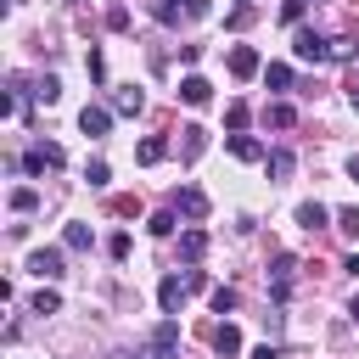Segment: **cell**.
I'll return each instance as SVG.
<instances>
[{"label":"cell","instance_id":"d6a6232c","mask_svg":"<svg viewBox=\"0 0 359 359\" xmlns=\"http://www.w3.org/2000/svg\"><path fill=\"white\" fill-rule=\"evenodd\" d=\"M107 258H129V236H123V230L107 241Z\"/></svg>","mask_w":359,"mask_h":359},{"label":"cell","instance_id":"3957f363","mask_svg":"<svg viewBox=\"0 0 359 359\" xmlns=\"http://www.w3.org/2000/svg\"><path fill=\"white\" fill-rule=\"evenodd\" d=\"M28 275L56 280V275H62V247H39V252H28Z\"/></svg>","mask_w":359,"mask_h":359},{"label":"cell","instance_id":"8fae6325","mask_svg":"<svg viewBox=\"0 0 359 359\" xmlns=\"http://www.w3.org/2000/svg\"><path fill=\"white\" fill-rule=\"evenodd\" d=\"M202 252H208V230H196V224H191V230H180V258H185V264H196Z\"/></svg>","mask_w":359,"mask_h":359},{"label":"cell","instance_id":"7402d4cb","mask_svg":"<svg viewBox=\"0 0 359 359\" xmlns=\"http://www.w3.org/2000/svg\"><path fill=\"white\" fill-rule=\"evenodd\" d=\"M202 146H208V129H202V123H191V129H185V163H191V157H202Z\"/></svg>","mask_w":359,"mask_h":359},{"label":"cell","instance_id":"e575fe53","mask_svg":"<svg viewBox=\"0 0 359 359\" xmlns=\"http://www.w3.org/2000/svg\"><path fill=\"white\" fill-rule=\"evenodd\" d=\"M348 180H359V157H348Z\"/></svg>","mask_w":359,"mask_h":359},{"label":"cell","instance_id":"6da1fadb","mask_svg":"<svg viewBox=\"0 0 359 359\" xmlns=\"http://www.w3.org/2000/svg\"><path fill=\"white\" fill-rule=\"evenodd\" d=\"M292 56H297V62H331V39L314 34V28H297V34H292Z\"/></svg>","mask_w":359,"mask_h":359},{"label":"cell","instance_id":"7c38bea8","mask_svg":"<svg viewBox=\"0 0 359 359\" xmlns=\"http://www.w3.org/2000/svg\"><path fill=\"white\" fill-rule=\"evenodd\" d=\"M213 353H219V359H236V353H241V331H236L230 320L213 331Z\"/></svg>","mask_w":359,"mask_h":359},{"label":"cell","instance_id":"8d00e7d4","mask_svg":"<svg viewBox=\"0 0 359 359\" xmlns=\"http://www.w3.org/2000/svg\"><path fill=\"white\" fill-rule=\"evenodd\" d=\"M348 314H353V320H359V297H353V309H348Z\"/></svg>","mask_w":359,"mask_h":359},{"label":"cell","instance_id":"f1b7e54d","mask_svg":"<svg viewBox=\"0 0 359 359\" xmlns=\"http://www.w3.org/2000/svg\"><path fill=\"white\" fill-rule=\"evenodd\" d=\"M146 230H151V236H174V213H151Z\"/></svg>","mask_w":359,"mask_h":359},{"label":"cell","instance_id":"f546056e","mask_svg":"<svg viewBox=\"0 0 359 359\" xmlns=\"http://www.w3.org/2000/svg\"><path fill=\"white\" fill-rule=\"evenodd\" d=\"M337 230H348V236H359V208H342V213H337Z\"/></svg>","mask_w":359,"mask_h":359},{"label":"cell","instance_id":"ac0fdd59","mask_svg":"<svg viewBox=\"0 0 359 359\" xmlns=\"http://www.w3.org/2000/svg\"><path fill=\"white\" fill-rule=\"evenodd\" d=\"M264 123H275V129H292V123H297V107H286V101H269V107H264Z\"/></svg>","mask_w":359,"mask_h":359},{"label":"cell","instance_id":"9a60e30c","mask_svg":"<svg viewBox=\"0 0 359 359\" xmlns=\"http://www.w3.org/2000/svg\"><path fill=\"white\" fill-rule=\"evenodd\" d=\"M135 157H140V163L151 168V163H163V157H168V140H163V135H146V140L135 146Z\"/></svg>","mask_w":359,"mask_h":359},{"label":"cell","instance_id":"e0dca14e","mask_svg":"<svg viewBox=\"0 0 359 359\" xmlns=\"http://www.w3.org/2000/svg\"><path fill=\"white\" fill-rule=\"evenodd\" d=\"M140 107H146V95H140V90H135V84H129V90H118V95H112V112H123V118H135V112H140Z\"/></svg>","mask_w":359,"mask_h":359},{"label":"cell","instance_id":"83f0119b","mask_svg":"<svg viewBox=\"0 0 359 359\" xmlns=\"http://www.w3.org/2000/svg\"><path fill=\"white\" fill-rule=\"evenodd\" d=\"M34 95H39V101H45V107H50V101H56V95H62V84H56V79H50V73H45V79H39V84H34Z\"/></svg>","mask_w":359,"mask_h":359},{"label":"cell","instance_id":"836d02e7","mask_svg":"<svg viewBox=\"0 0 359 359\" xmlns=\"http://www.w3.org/2000/svg\"><path fill=\"white\" fill-rule=\"evenodd\" d=\"M252 359H280V348H275V342H264V348H252Z\"/></svg>","mask_w":359,"mask_h":359},{"label":"cell","instance_id":"1f68e13d","mask_svg":"<svg viewBox=\"0 0 359 359\" xmlns=\"http://www.w3.org/2000/svg\"><path fill=\"white\" fill-rule=\"evenodd\" d=\"M107 28H112V34H123V28H129V11H123V6H112V11H107Z\"/></svg>","mask_w":359,"mask_h":359},{"label":"cell","instance_id":"ffe728a7","mask_svg":"<svg viewBox=\"0 0 359 359\" xmlns=\"http://www.w3.org/2000/svg\"><path fill=\"white\" fill-rule=\"evenodd\" d=\"M247 118H252V112H247V101H230V107H224V129H230V135H241V129H247Z\"/></svg>","mask_w":359,"mask_h":359},{"label":"cell","instance_id":"2e32d148","mask_svg":"<svg viewBox=\"0 0 359 359\" xmlns=\"http://www.w3.org/2000/svg\"><path fill=\"white\" fill-rule=\"evenodd\" d=\"M264 168H269V180H286V174H292V168H297V157H292V151H286V146H275V151H269V157H264Z\"/></svg>","mask_w":359,"mask_h":359},{"label":"cell","instance_id":"4dcf8cb0","mask_svg":"<svg viewBox=\"0 0 359 359\" xmlns=\"http://www.w3.org/2000/svg\"><path fill=\"white\" fill-rule=\"evenodd\" d=\"M151 11H157V22H180V0H157Z\"/></svg>","mask_w":359,"mask_h":359},{"label":"cell","instance_id":"74e56055","mask_svg":"<svg viewBox=\"0 0 359 359\" xmlns=\"http://www.w3.org/2000/svg\"><path fill=\"white\" fill-rule=\"evenodd\" d=\"M241 6H247V0H241Z\"/></svg>","mask_w":359,"mask_h":359},{"label":"cell","instance_id":"4fadbf2b","mask_svg":"<svg viewBox=\"0 0 359 359\" xmlns=\"http://www.w3.org/2000/svg\"><path fill=\"white\" fill-rule=\"evenodd\" d=\"M79 129H84V135H107V129H112V112H107V107H84V112H79Z\"/></svg>","mask_w":359,"mask_h":359},{"label":"cell","instance_id":"52a82bcc","mask_svg":"<svg viewBox=\"0 0 359 359\" xmlns=\"http://www.w3.org/2000/svg\"><path fill=\"white\" fill-rule=\"evenodd\" d=\"M230 73H236V79H258V73H264L258 50H252V45H236V50H230Z\"/></svg>","mask_w":359,"mask_h":359},{"label":"cell","instance_id":"7a4b0ae2","mask_svg":"<svg viewBox=\"0 0 359 359\" xmlns=\"http://www.w3.org/2000/svg\"><path fill=\"white\" fill-rule=\"evenodd\" d=\"M62 163H67V157H62V146H56V140H39V146H28V151H22V168H28V174L62 168Z\"/></svg>","mask_w":359,"mask_h":359},{"label":"cell","instance_id":"ba28073f","mask_svg":"<svg viewBox=\"0 0 359 359\" xmlns=\"http://www.w3.org/2000/svg\"><path fill=\"white\" fill-rule=\"evenodd\" d=\"M185 280L180 275H163V286H157V303H163V314H180V303H185Z\"/></svg>","mask_w":359,"mask_h":359},{"label":"cell","instance_id":"5bb4252c","mask_svg":"<svg viewBox=\"0 0 359 359\" xmlns=\"http://www.w3.org/2000/svg\"><path fill=\"white\" fill-rule=\"evenodd\" d=\"M230 157H241V163H264L269 151H264L252 135H230Z\"/></svg>","mask_w":359,"mask_h":359},{"label":"cell","instance_id":"4316f807","mask_svg":"<svg viewBox=\"0 0 359 359\" xmlns=\"http://www.w3.org/2000/svg\"><path fill=\"white\" fill-rule=\"evenodd\" d=\"M56 309H62V297H56L50 286H45V292H34V314H56Z\"/></svg>","mask_w":359,"mask_h":359},{"label":"cell","instance_id":"9c48e42d","mask_svg":"<svg viewBox=\"0 0 359 359\" xmlns=\"http://www.w3.org/2000/svg\"><path fill=\"white\" fill-rule=\"evenodd\" d=\"M174 202H180V213H185V219H208V191L180 185V196H174Z\"/></svg>","mask_w":359,"mask_h":359},{"label":"cell","instance_id":"603a6c76","mask_svg":"<svg viewBox=\"0 0 359 359\" xmlns=\"http://www.w3.org/2000/svg\"><path fill=\"white\" fill-rule=\"evenodd\" d=\"M84 180H90V191H101V185L112 180V168H107V163L95 157V163H84Z\"/></svg>","mask_w":359,"mask_h":359},{"label":"cell","instance_id":"30bf717a","mask_svg":"<svg viewBox=\"0 0 359 359\" xmlns=\"http://www.w3.org/2000/svg\"><path fill=\"white\" fill-rule=\"evenodd\" d=\"M331 219H337L331 208H320V202H297V224H303V230H325Z\"/></svg>","mask_w":359,"mask_h":359},{"label":"cell","instance_id":"cb8c5ba5","mask_svg":"<svg viewBox=\"0 0 359 359\" xmlns=\"http://www.w3.org/2000/svg\"><path fill=\"white\" fill-rule=\"evenodd\" d=\"M62 241H67L73 252H84V247H90V224H67V230H62Z\"/></svg>","mask_w":359,"mask_h":359},{"label":"cell","instance_id":"277c9868","mask_svg":"<svg viewBox=\"0 0 359 359\" xmlns=\"http://www.w3.org/2000/svg\"><path fill=\"white\" fill-rule=\"evenodd\" d=\"M292 269H297V258H292V252H280V258H275V269H269V292H275V303H286V297H292Z\"/></svg>","mask_w":359,"mask_h":359},{"label":"cell","instance_id":"d590c367","mask_svg":"<svg viewBox=\"0 0 359 359\" xmlns=\"http://www.w3.org/2000/svg\"><path fill=\"white\" fill-rule=\"evenodd\" d=\"M348 95H353V107H359V84H353V90H348Z\"/></svg>","mask_w":359,"mask_h":359},{"label":"cell","instance_id":"d4e9b609","mask_svg":"<svg viewBox=\"0 0 359 359\" xmlns=\"http://www.w3.org/2000/svg\"><path fill=\"white\" fill-rule=\"evenodd\" d=\"M241 297H236V286H213V314H230Z\"/></svg>","mask_w":359,"mask_h":359},{"label":"cell","instance_id":"8992f818","mask_svg":"<svg viewBox=\"0 0 359 359\" xmlns=\"http://www.w3.org/2000/svg\"><path fill=\"white\" fill-rule=\"evenodd\" d=\"M180 101H185V107H208V101H213V84H208L202 73H185V79H180Z\"/></svg>","mask_w":359,"mask_h":359},{"label":"cell","instance_id":"44dd1931","mask_svg":"<svg viewBox=\"0 0 359 359\" xmlns=\"http://www.w3.org/2000/svg\"><path fill=\"white\" fill-rule=\"evenodd\" d=\"M34 208H39V191L34 185H17L11 191V213H34Z\"/></svg>","mask_w":359,"mask_h":359},{"label":"cell","instance_id":"484cf974","mask_svg":"<svg viewBox=\"0 0 359 359\" xmlns=\"http://www.w3.org/2000/svg\"><path fill=\"white\" fill-rule=\"evenodd\" d=\"M303 11H309V0H280V22H292V28H297V22H303Z\"/></svg>","mask_w":359,"mask_h":359},{"label":"cell","instance_id":"5b68a950","mask_svg":"<svg viewBox=\"0 0 359 359\" xmlns=\"http://www.w3.org/2000/svg\"><path fill=\"white\" fill-rule=\"evenodd\" d=\"M174 348H180V320H157L151 325V353L157 359H174Z\"/></svg>","mask_w":359,"mask_h":359},{"label":"cell","instance_id":"d6986e66","mask_svg":"<svg viewBox=\"0 0 359 359\" xmlns=\"http://www.w3.org/2000/svg\"><path fill=\"white\" fill-rule=\"evenodd\" d=\"M264 84H269V90H292V67H286V62H269V67H264Z\"/></svg>","mask_w":359,"mask_h":359}]
</instances>
